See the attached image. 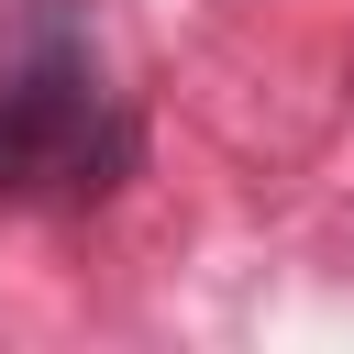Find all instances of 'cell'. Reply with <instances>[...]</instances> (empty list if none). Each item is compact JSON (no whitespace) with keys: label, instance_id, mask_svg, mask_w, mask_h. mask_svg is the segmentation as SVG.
<instances>
[{"label":"cell","instance_id":"cell-1","mask_svg":"<svg viewBox=\"0 0 354 354\" xmlns=\"http://www.w3.org/2000/svg\"><path fill=\"white\" fill-rule=\"evenodd\" d=\"M122 166L133 122L77 44H33L22 66H0V199H111Z\"/></svg>","mask_w":354,"mask_h":354}]
</instances>
